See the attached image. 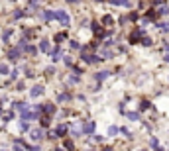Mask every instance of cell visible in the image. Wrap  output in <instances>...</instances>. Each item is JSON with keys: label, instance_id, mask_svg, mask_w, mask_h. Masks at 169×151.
Instances as JSON below:
<instances>
[{"label": "cell", "instance_id": "obj_26", "mask_svg": "<svg viewBox=\"0 0 169 151\" xmlns=\"http://www.w3.org/2000/svg\"><path fill=\"white\" fill-rule=\"evenodd\" d=\"M12 116H14V114H12V112H8V114L4 116V122H10V120H12Z\"/></svg>", "mask_w": 169, "mask_h": 151}, {"label": "cell", "instance_id": "obj_31", "mask_svg": "<svg viewBox=\"0 0 169 151\" xmlns=\"http://www.w3.org/2000/svg\"><path fill=\"white\" fill-rule=\"evenodd\" d=\"M22 147H24V145H22ZM22 147H18V145H16V149H14V151H22Z\"/></svg>", "mask_w": 169, "mask_h": 151}, {"label": "cell", "instance_id": "obj_17", "mask_svg": "<svg viewBox=\"0 0 169 151\" xmlns=\"http://www.w3.org/2000/svg\"><path fill=\"white\" fill-rule=\"evenodd\" d=\"M43 110L47 112V114H51V112H55V106H53V104H45Z\"/></svg>", "mask_w": 169, "mask_h": 151}, {"label": "cell", "instance_id": "obj_29", "mask_svg": "<svg viewBox=\"0 0 169 151\" xmlns=\"http://www.w3.org/2000/svg\"><path fill=\"white\" fill-rule=\"evenodd\" d=\"M102 22H104V24H112V18H110V16H106V18H104Z\"/></svg>", "mask_w": 169, "mask_h": 151}, {"label": "cell", "instance_id": "obj_35", "mask_svg": "<svg viewBox=\"0 0 169 151\" xmlns=\"http://www.w3.org/2000/svg\"><path fill=\"white\" fill-rule=\"evenodd\" d=\"M140 151H146V149H140Z\"/></svg>", "mask_w": 169, "mask_h": 151}, {"label": "cell", "instance_id": "obj_4", "mask_svg": "<svg viewBox=\"0 0 169 151\" xmlns=\"http://www.w3.org/2000/svg\"><path fill=\"white\" fill-rule=\"evenodd\" d=\"M94 128H96V124L90 120L87 124H83V133H85V135H90V133H94Z\"/></svg>", "mask_w": 169, "mask_h": 151}, {"label": "cell", "instance_id": "obj_6", "mask_svg": "<svg viewBox=\"0 0 169 151\" xmlns=\"http://www.w3.org/2000/svg\"><path fill=\"white\" fill-rule=\"evenodd\" d=\"M32 96H39V94H43V86L41 85H35L34 88H32V92H30Z\"/></svg>", "mask_w": 169, "mask_h": 151}, {"label": "cell", "instance_id": "obj_3", "mask_svg": "<svg viewBox=\"0 0 169 151\" xmlns=\"http://www.w3.org/2000/svg\"><path fill=\"white\" fill-rule=\"evenodd\" d=\"M81 59H83L85 63H90V65H94V63H98V61H100L102 57H98V55H87L85 51H83V57H81Z\"/></svg>", "mask_w": 169, "mask_h": 151}, {"label": "cell", "instance_id": "obj_5", "mask_svg": "<svg viewBox=\"0 0 169 151\" xmlns=\"http://www.w3.org/2000/svg\"><path fill=\"white\" fill-rule=\"evenodd\" d=\"M32 139H35V141H39V139H43V129H32Z\"/></svg>", "mask_w": 169, "mask_h": 151}, {"label": "cell", "instance_id": "obj_21", "mask_svg": "<svg viewBox=\"0 0 169 151\" xmlns=\"http://www.w3.org/2000/svg\"><path fill=\"white\" fill-rule=\"evenodd\" d=\"M10 35H12V30H6L4 35H2V39H4V41H8V39H10Z\"/></svg>", "mask_w": 169, "mask_h": 151}, {"label": "cell", "instance_id": "obj_18", "mask_svg": "<svg viewBox=\"0 0 169 151\" xmlns=\"http://www.w3.org/2000/svg\"><path fill=\"white\" fill-rule=\"evenodd\" d=\"M20 129H22V131H28V129H30V126H28V122H26V120H20Z\"/></svg>", "mask_w": 169, "mask_h": 151}, {"label": "cell", "instance_id": "obj_30", "mask_svg": "<svg viewBox=\"0 0 169 151\" xmlns=\"http://www.w3.org/2000/svg\"><path fill=\"white\" fill-rule=\"evenodd\" d=\"M67 2H71V4H75V2H81V0H67Z\"/></svg>", "mask_w": 169, "mask_h": 151}, {"label": "cell", "instance_id": "obj_32", "mask_svg": "<svg viewBox=\"0 0 169 151\" xmlns=\"http://www.w3.org/2000/svg\"><path fill=\"white\" fill-rule=\"evenodd\" d=\"M165 61H167V63H169V53H167V55H165Z\"/></svg>", "mask_w": 169, "mask_h": 151}, {"label": "cell", "instance_id": "obj_1", "mask_svg": "<svg viewBox=\"0 0 169 151\" xmlns=\"http://www.w3.org/2000/svg\"><path fill=\"white\" fill-rule=\"evenodd\" d=\"M20 120H26V122H30V120H37V114L30 112L28 108H24L22 112H20Z\"/></svg>", "mask_w": 169, "mask_h": 151}, {"label": "cell", "instance_id": "obj_34", "mask_svg": "<svg viewBox=\"0 0 169 151\" xmlns=\"http://www.w3.org/2000/svg\"><path fill=\"white\" fill-rule=\"evenodd\" d=\"M0 114H2V108H0Z\"/></svg>", "mask_w": 169, "mask_h": 151}, {"label": "cell", "instance_id": "obj_28", "mask_svg": "<svg viewBox=\"0 0 169 151\" xmlns=\"http://www.w3.org/2000/svg\"><path fill=\"white\" fill-rule=\"evenodd\" d=\"M102 53H104V57H112V51H108V49H104Z\"/></svg>", "mask_w": 169, "mask_h": 151}, {"label": "cell", "instance_id": "obj_12", "mask_svg": "<svg viewBox=\"0 0 169 151\" xmlns=\"http://www.w3.org/2000/svg\"><path fill=\"white\" fill-rule=\"evenodd\" d=\"M43 18H45V20H55V12L45 10V12H43Z\"/></svg>", "mask_w": 169, "mask_h": 151}, {"label": "cell", "instance_id": "obj_23", "mask_svg": "<svg viewBox=\"0 0 169 151\" xmlns=\"http://www.w3.org/2000/svg\"><path fill=\"white\" fill-rule=\"evenodd\" d=\"M142 43H144L146 47H149V45H151V39H149V37H144V39H142Z\"/></svg>", "mask_w": 169, "mask_h": 151}, {"label": "cell", "instance_id": "obj_22", "mask_svg": "<svg viewBox=\"0 0 169 151\" xmlns=\"http://www.w3.org/2000/svg\"><path fill=\"white\" fill-rule=\"evenodd\" d=\"M159 30L161 32H169V24H159Z\"/></svg>", "mask_w": 169, "mask_h": 151}, {"label": "cell", "instance_id": "obj_27", "mask_svg": "<svg viewBox=\"0 0 169 151\" xmlns=\"http://www.w3.org/2000/svg\"><path fill=\"white\" fill-rule=\"evenodd\" d=\"M45 73H47V75H53V73H55V69H53V67H47V71H45Z\"/></svg>", "mask_w": 169, "mask_h": 151}, {"label": "cell", "instance_id": "obj_13", "mask_svg": "<svg viewBox=\"0 0 169 151\" xmlns=\"http://www.w3.org/2000/svg\"><path fill=\"white\" fill-rule=\"evenodd\" d=\"M39 49H41V51H49V41H47V39H43V41L39 43Z\"/></svg>", "mask_w": 169, "mask_h": 151}, {"label": "cell", "instance_id": "obj_7", "mask_svg": "<svg viewBox=\"0 0 169 151\" xmlns=\"http://www.w3.org/2000/svg\"><path fill=\"white\" fill-rule=\"evenodd\" d=\"M55 133H57V137H63V135L67 133V126H65V124H63V126H57Z\"/></svg>", "mask_w": 169, "mask_h": 151}, {"label": "cell", "instance_id": "obj_15", "mask_svg": "<svg viewBox=\"0 0 169 151\" xmlns=\"http://www.w3.org/2000/svg\"><path fill=\"white\" fill-rule=\"evenodd\" d=\"M128 120L136 122V120H140V114H138V112H130V114H128Z\"/></svg>", "mask_w": 169, "mask_h": 151}, {"label": "cell", "instance_id": "obj_20", "mask_svg": "<svg viewBox=\"0 0 169 151\" xmlns=\"http://www.w3.org/2000/svg\"><path fill=\"white\" fill-rule=\"evenodd\" d=\"M6 73H10V71H8V67H6L4 63H0V75H6Z\"/></svg>", "mask_w": 169, "mask_h": 151}, {"label": "cell", "instance_id": "obj_19", "mask_svg": "<svg viewBox=\"0 0 169 151\" xmlns=\"http://www.w3.org/2000/svg\"><path fill=\"white\" fill-rule=\"evenodd\" d=\"M24 51H26V53H35V47L34 45H26V47H22Z\"/></svg>", "mask_w": 169, "mask_h": 151}, {"label": "cell", "instance_id": "obj_24", "mask_svg": "<svg viewBox=\"0 0 169 151\" xmlns=\"http://www.w3.org/2000/svg\"><path fill=\"white\" fill-rule=\"evenodd\" d=\"M149 145H151V147H157V137H151V139H149Z\"/></svg>", "mask_w": 169, "mask_h": 151}, {"label": "cell", "instance_id": "obj_25", "mask_svg": "<svg viewBox=\"0 0 169 151\" xmlns=\"http://www.w3.org/2000/svg\"><path fill=\"white\" fill-rule=\"evenodd\" d=\"M65 147H67V149H73V147H75V145H73V141H65Z\"/></svg>", "mask_w": 169, "mask_h": 151}, {"label": "cell", "instance_id": "obj_11", "mask_svg": "<svg viewBox=\"0 0 169 151\" xmlns=\"http://www.w3.org/2000/svg\"><path fill=\"white\" fill-rule=\"evenodd\" d=\"M8 57H10L12 61H16V59L20 57V49H10V53H8Z\"/></svg>", "mask_w": 169, "mask_h": 151}, {"label": "cell", "instance_id": "obj_9", "mask_svg": "<svg viewBox=\"0 0 169 151\" xmlns=\"http://www.w3.org/2000/svg\"><path fill=\"white\" fill-rule=\"evenodd\" d=\"M106 77H110V71H100V73L94 75V79H96V81H104Z\"/></svg>", "mask_w": 169, "mask_h": 151}, {"label": "cell", "instance_id": "obj_14", "mask_svg": "<svg viewBox=\"0 0 169 151\" xmlns=\"http://www.w3.org/2000/svg\"><path fill=\"white\" fill-rule=\"evenodd\" d=\"M14 108H16V110H20V112H22L24 108H28V104H26V102H14Z\"/></svg>", "mask_w": 169, "mask_h": 151}, {"label": "cell", "instance_id": "obj_2", "mask_svg": "<svg viewBox=\"0 0 169 151\" xmlns=\"http://www.w3.org/2000/svg\"><path fill=\"white\" fill-rule=\"evenodd\" d=\"M55 20H59L63 26H69V16H67V12L65 10H57L55 12Z\"/></svg>", "mask_w": 169, "mask_h": 151}, {"label": "cell", "instance_id": "obj_8", "mask_svg": "<svg viewBox=\"0 0 169 151\" xmlns=\"http://www.w3.org/2000/svg\"><path fill=\"white\" fill-rule=\"evenodd\" d=\"M59 55H61V47H55V49L49 53V57H51V61H57V59H59Z\"/></svg>", "mask_w": 169, "mask_h": 151}, {"label": "cell", "instance_id": "obj_33", "mask_svg": "<svg viewBox=\"0 0 169 151\" xmlns=\"http://www.w3.org/2000/svg\"><path fill=\"white\" fill-rule=\"evenodd\" d=\"M55 151H63V149H55Z\"/></svg>", "mask_w": 169, "mask_h": 151}, {"label": "cell", "instance_id": "obj_16", "mask_svg": "<svg viewBox=\"0 0 169 151\" xmlns=\"http://www.w3.org/2000/svg\"><path fill=\"white\" fill-rule=\"evenodd\" d=\"M118 131H120V128H116V126H110V128H108V135H116Z\"/></svg>", "mask_w": 169, "mask_h": 151}, {"label": "cell", "instance_id": "obj_10", "mask_svg": "<svg viewBox=\"0 0 169 151\" xmlns=\"http://www.w3.org/2000/svg\"><path fill=\"white\" fill-rule=\"evenodd\" d=\"M157 14H161V16H167V14H169V6H167V4H161V6L157 8Z\"/></svg>", "mask_w": 169, "mask_h": 151}]
</instances>
